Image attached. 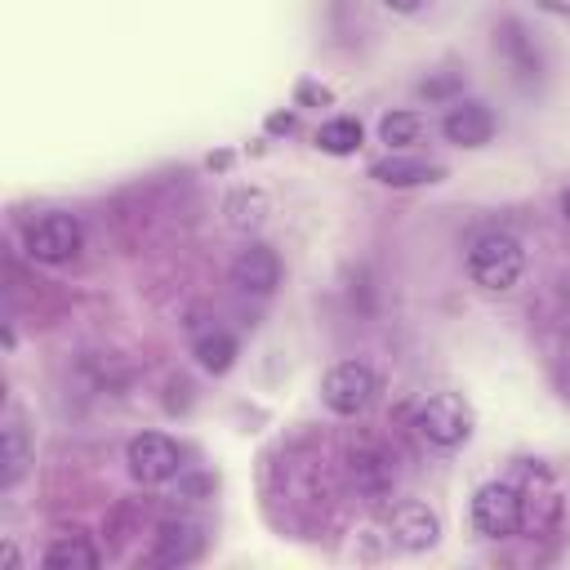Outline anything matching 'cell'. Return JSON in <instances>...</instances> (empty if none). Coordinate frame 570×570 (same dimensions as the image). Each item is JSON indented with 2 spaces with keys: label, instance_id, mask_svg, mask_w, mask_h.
I'll return each mask as SVG.
<instances>
[{
  "label": "cell",
  "instance_id": "1",
  "mask_svg": "<svg viewBox=\"0 0 570 570\" xmlns=\"http://www.w3.org/2000/svg\"><path fill=\"white\" fill-rule=\"evenodd\" d=\"M525 272V245L512 232H481L468 245V276L485 294H508Z\"/></svg>",
  "mask_w": 570,
  "mask_h": 570
},
{
  "label": "cell",
  "instance_id": "2",
  "mask_svg": "<svg viewBox=\"0 0 570 570\" xmlns=\"http://www.w3.org/2000/svg\"><path fill=\"white\" fill-rule=\"evenodd\" d=\"M476 414L459 392H432L414 405V432L432 450H459L472 441Z\"/></svg>",
  "mask_w": 570,
  "mask_h": 570
},
{
  "label": "cell",
  "instance_id": "3",
  "mask_svg": "<svg viewBox=\"0 0 570 570\" xmlns=\"http://www.w3.org/2000/svg\"><path fill=\"white\" fill-rule=\"evenodd\" d=\"M468 521H472V530L481 539H494V543L521 534V525H525V490L517 481H485V485H476Z\"/></svg>",
  "mask_w": 570,
  "mask_h": 570
},
{
  "label": "cell",
  "instance_id": "4",
  "mask_svg": "<svg viewBox=\"0 0 570 570\" xmlns=\"http://www.w3.org/2000/svg\"><path fill=\"white\" fill-rule=\"evenodd\" d=\"M80 245H85V232H80L76 214H67V209H45L22 227V254L40 267L71 263L80 254Z\"/></svg>",
  "mask_w": 570,
  "mask_h": 570
},
{
  "label": "cell",
  "instance_id": "5",
  "mask_svg": "<svg viewBox=\"0 0 570 570\" xmlns=\"http://www.w3.org/2000/svg\"><path fill=\"white\" fill-rule=\"evenodd\" d=\"M374 396H379V374L365 361H338L321 379V405L338 419L365 414L374 405Z\"/></svg>",
  "mask_w": 570,
  "mask_h": 570
},
{
  "label": "cell",
  "instance_id": "6",
  "mask_svg": "<svg viewBox=\"0 0 570 570\" xmlns=\"http://www.w3.org/2000/svg\"><path fill=\"white\" fill-rule=\"evenodd\" d=\"M125 468H129V476H134L138 485H165V481L178 476L183 450H178V441L165 436V432H138V436H129V445H125Z\"/></svg>",
  "mask_w": 570,
  "mask_h": 570
},
{
  "label": "cell",
  "instance_id": "7",
  "mask_svg": "<svg viewBox=\"0 0 570 570\" xmlns=\"http://www.w3.org/2000/svg\"><path fill=\"white\" fill-rule=\"evenodd\" d=\"M383 534L401 552H428L441 543V517L419 499H396L383 512Z\"/></svg>",
  "mask_w": 570,
  "mask_h": 570
},
{
  "label": "cell",
  "instance_id": "8",
  "mask_svg": "<svg viewBox=\"0 0 570 570\" xmlns=\"http://www.w3.org/2000/svg\"><path fill=\"white\" fill-rule=\"evenodd\" d=\"M343 468H347L352 490H356L365 503H392V490H396V459H392L383 445H370V441L352 445L347 459H343Z\"/></svg>",
  "mask_w": 570,
  "mask_h": 570
},
{
  "label": "cell",
  "instance_id": "9",
  "mask_svg": "<svg viewBox=\"0 0 570 570\" xmlns=\"http://www.w3.org/2000/svg\"><path fill=\"white\" fill-rule=\"evenodd\" d=\"M490 45H494V58L512 71V80H521V85H534L539 80L543 58H539V45H534V36L525 31L521 18H499Z\"/></svg>",
  "mask_w": 570,
  "mask_h": 570
},
{
  "label": "cell",
  "instance_id": "10",
  "mask_svg": "<svg viewBox=\"0 0 570 570\" xmlns=\"http://www.w3.org/2000/svg\"><path fill=\"white\" fill-rule=\"evenodd\" d=\"M31 459H36V445H31L27 414H22L18 401H9V405H4V419H0V490H4V494L27 476Z\"/></svg>",
  "mask_w": 570,
  "mask_h": 570
},
{
  "label": "cell",
  "instance_id": "11",
  "mask_svg": "<svg viewBox=\"0 0 570 570\" xmlns=\"http://www.w3.org/2000/svg\"><path fill=\"white\" fill-rule=\"evenodd\" d=\"M494 111L485 107V102H476V98H454L450 107H445V116H441V134H445V142H454V147H468V151H476V147H485L490 138H494Z\"/></svg>",
  "mask_w": 570,
  "mask_h": 570
},
{
  "label": "cell",
  "instance_id": "12",
  "mask_svg": "<svg viewBox=\"0 0 570 570\" xmlns=\"http://www.w3.org/2000/svg\"><path fill=\"white\" fill-rule=\"evenodd\" d=\"M232 285L245 289V294H272L281 285V254L272 245H258L249 240L236 258H232Z\"/></svg>",
  "mask_w": 570,
  "mask_h": 570
},
{
  "label": "cell",
  "instance_id": "13",
  "mask_svg": "<svg viewBox=\"0 0 570 570\" xmlns=\"http://www.w3.org/2000/svg\"><path fill=\"white\" fill-rule=\"evenodd\" d=\"M200 552H205V534H200L196 521H165V525L156 530V543H151L147 561H151V566H187V561H196Z\"/></svg>",
  "mask_w": 570,
  "mask_h": 570
},
{
  "label": "cell",
  "instance_id": "14",
  "mask_svg": "<svg viewBox=\"0 0 570 570\" xmlns=\"http://www.w3.org/2000/svg\"><path fill=\"white\" fill-rule=\"evenodd\" d=\"M370 178L383 183V187H423V183H441L445 169L436 160H423V156H405V151H387L383 160L370 165Z\"/></svg>",
  "mask_w": 570,
  "mask_h": 570
},
{
  "label": "cell",
  "instance_id": "15",
  "mask_svg": "<svg viewBox=\"0 0 570 570\" xmlns=\"http://www.w3.org/2000/svg\"><path fill=\"white\" fill-rule=\"evenodd\" d=\"M223 214H227V227H232V232H258V227L267 223V214H272V200H267V191H258V187H236V191L223 200Z\"/></svg>",
  "mask_w": 570,
  "mask_h": 570
},
{
  "label": "cell",
  "instance_id": "16",
  "mask_svg": "<svg viewBox=\"0 0 570 570\" xmlns=\"http://www.w3.org/2000/svg\"><path fill=\"white\" fill-rule=\"evenodd\" d=\"M49 570H98L102 566V552L85 539V534H62V539H53L49 548H45V557H40Z\"/></svg>",
  "mask_w": 570,
  "mask_h": 570
},
{
  "label": "cell",
  "instance_id": "17",
  "mask_svg": "<svg viewBox=\"0 0 570 570\" xmlns=\"http://www.w3.org/2000/svg\"><path fill=\"white\" fill-rule=\"evenodd\" d=\"M419 138H423V116H419V111L396 107V111H383V116H379V142H383L387 151H405V147H414Z\"/></svg>",
  "mask_w": 570,
  "mask_h": 570
},
{
  "label": "cell",
  "instance_id": "18",
  "mask_svg": "<svg viewBox=\"0 0 570 570\" xmlns=\"http://www.w3.org/2000/svg\"><path fill=\"white\" fill-rule=\"evenodd\" d=\"M236 338L227 334V330H209V334H200L196 343H191V356H196V365L200 370H209V374H227L232 365H236Z\"/></svg>",
  "mask_w": 570,
  "mask_h": 570
},
{
  "label": "cell",
  "instance_id": "19",
  "mask_svg": "<svg viewBox=\"0 0 570 570\" xmlns=\"http://www.w3.org/2000/svg\"><path fill=\"white\" fill-rule=\"evenodd\" d=\"M361 138H365V129H361L356 116H334V120H325V125L316 129V147H321L325 156H352V151L361 147Z\"/></svg>",
  "mask_w": 570,
  "mask_h": 570
},
{
  "label": "cell",
  "instance_id": "20",
  "mask_svg": "<svg viewBox=\"0 0 570 570\" xmlns=\"http://www.w3.org/2000/svg\"><path fill=\"white\" fill-rule=\"evenodd\" d=\"M298 102H330V89H325V85L303 80V85H298Z\"/></svg>",
  "mask_w": 570,
  "mask_h": 570
},
{
  "label": "cell",
  "instance_id": "21",
  "mask_svg": "<svg viewBox=\"0 0 570 570\" xmlns=\"http://www.w3.org/2000/svg\"><path fill=\"white\" fill-rule=\"evenodd\" d=\"M383 4H387L392 13H419V9L428 4V0H383Z\"/></svg>",
  "mask_w": 570,
  "mask_h": 570
},
{
  "label": "cell",
  "instance_id": "22",
  "mask_svg": "<svg viewBox=\"0 0 570 570\" xmlns=\"http://www.w3.org/2000/svg\"><path fill=\"white\" fill-rule=\"evenodd\" d=\"M267 129L272 134H289L294 129V116H267Z\"/></svg>",
  "mask_w": 570,
  "mask_h": 570
},
{
  "label": "cell",
  "instance_id": "23",
  "mask_svg": "<svg viewBox=\"0 0 570 570\" xmlns=\"http://www.w3.org/2000/svg\"><path fill=\"white\" fill-rule=\"evenodd\" d=\"M561 214H566V223H570V187H566V196H561Z\"/></svg>",
  "mask_w": 570,
  "mask_h": 570
}]
</instances>
